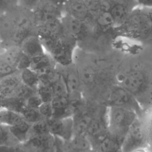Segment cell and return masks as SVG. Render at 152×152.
<instances>
[{
	"label": "cell",
	"mask_w": 152,
	"mask_h": 152,
	"mask_svg": "<svg viewBox=\"0 0 152 152\" xmlns=\"http://www.w3.org/2000/svg\"><path fill=\"white\" fill-rule=\"evenodd\" d=\"M42 102H43L42 99L36 92L32 94L31 96H30L25 100L26 106L36 109H38L39 106L41 104Z\"/></svg>",
	"instance_id": "83f0119b"
},
{
	"label": "cell",
	"mask_w": 152,
	"mask_h": 152,
	"mask_svg": "<svg viewBox=\"0 0 152 152\" xmlns=\"http://www.w3.org/2000/svg\"><path fill=\"white\" fill-rule=\"evenodd\" d=\"M18 71L0 58V79L14 74Z\"/></svg>",
	"instance_id": "4316f807"
},
{
	"label": "cell",
	"mask_w": 152,
	"mask_h": 152,
	"mask_svg": "<svg viewBox=\"0 0 152 152\" xmlns=\"http://www.w3.org/2000/svg\"><path fill=\"white\" fill-rule=\"evenodd\" d=\"M12 152H28L27 148L21 144L13 146Z\"/></svg>",
	"instance_id": "836d02e7"
},
{
	"label": "cell",
	"mask_w": 152,
	"mask_h": 152,
	"mask_svg": "<svg viewBox=\"0 0 152 152\" xmlns=\"http://www.w3.org/2000/svg\"><path fill=\"white\" fill-rule=\"evenodd\" d=\"M17 6V0H0V14L5 13Z\"/></svg>",
	"instance_id": "f1b7e54d"
},
{
	"label": "cell",
	"mask_w": 152,
	"mask_h": 152,
	"mask_svg": "<svg viewBox=\"0 0 152 152\" xmlns=\"http://www.w3.org/2000/svg\"><path fill=\"white\" fill-rule=\"evenodd\" d=\"M36 25L32 11L18 6L0 14L1 49L19 46L26 37L36 34Z\"/></svg>",
	"instance_id": "6da1fadb"
},
{
	"label": "cell",
	"mask_w": 152,
	"mask_h": 152,
	"mask_svg": "<svg viewBox=\"0 0 152 152\" xmlns=\"http://www.w3.org/2000/svg\"><path fill=\"white\" fill-rule=\"evenodd\" d=\"M30 63H31V58L28 56H27L26 55H25L24 53H23L17 65L18 71H20L22 69L30 68Z\"/></svg>",
	"instance_id": "4dcf8cb0"
},
{
	"label": "cell",
	"mask_w": 152,
	"mask_h": 152,
	"mask_svg": "<svg viewBox=\"0 0 152 152\" xmlns=\"http://www.w3.org/2000/svg\"><path fill=\"white\" fill-rule=\"evenodd\" d=\"M20 115L24 120L30 124H32L41 119H44L39 113L38 109L28 107L26 106V105L21 112Z\"/></svg>",
	"instance_id": "603a6c76"
},
{
	"label": "cell",
	"mask_w": 152,
	"mask_h": 152,
	"mask_svg": "<svg viewBox=\"0 0 152 152\" xmlns=\"http://www.w3.org/2000/svg\"><path fill=\"white\" fill-rule=\"evenodd\" d=\"M55 2H56V3L60 4V5H62L63 6V5L68 1V0H52Z\"/></svg>",
	"instance_id": "8d00e7d4"
},
{
	"label": "cell",
	"mask_w": 152,
	"mask_h": 152,
	"mask_svg": "<svg viewBox=\"0 0 152 152\" xmlns=\"http://www.w3.org/2000/svg\"><path fill=\"white\" fill-rule=\"evenodd\" d=\"M23 120L20 113L0 107V124L9 127L17 125Z\"/></svg>",
	"instance_id": "d6986e66"
},
{
	"label": "cell",
	"mask_w": 152,
	"mask_h": 152,
	"mask_svg": "<svg viewBox=\"0 0 152 152\" xmlns=\"http://www.w3.org/2000/svg\"><path fill=\"white\" fill-rule=\"evenodd\" d=\"M53 109L52 118L72 116V106L67 96H54L50 101Z\"/></svg>",
	"instance_id": "9a60e30c"
},
{
	"label": "cell",
	"mask_w": 152,
	"mask_h": 152,
	"mask_svg": "<svg viewBox=\"0 0 152 152\" xmlns=\"http://www.w3.org/2000/svg\"><path fill=\"white\" fill-rule=\"evenodd\" d=\"M40 39V38H39ZM45 52L60 66H68L73 64L74 55L77 42L63 33L57 36L40 39Z\"/></svg>",
	"instance_id": "3957f363"
},
{
	"label": "cell",
	"mask_w": 152,
	"mask_h": 152,
	"mask_svg": "<svg viewBox=\"0 0 152 152\" xmlns=\"http://www.w3.org/2000/svg\"><path fill=\"white\" fill-rule=\"evenodd\" d=\"M84 2L93 18L100 11L108 9L106 0H84Z\"/></svg>",
	"instance_id": "44dd1931"
},
{
	"label": "cell",
	"mask_w": 152,
	"mask_h": 152,
	"mask_svg": "<svg viewBox=\"0 0 152 152\" xmlns=\"http://www.w3.org/2000/svg\"><path fill=\"white\" fill-rule=\"evenodd\" d=\"M107 10L112 16L116 27L121 25L138 5L135 0H110Z\"/></svg>",
	"instance_id": "7c38bea8"
},
{
	"label": "cell",
	"mask_w": 152,
	"mask_h": 152,
	"mask_svg": "<svg viewBox=\"0 0 152 152\" xmlns=\"http://www.w3.org/2000/svg\"><path fill=\"white\" fill-rule=\"evenodd\" d=\"M64 145L67 152H88L91 148V142L85 135H74L64 142Z\"/></svg>",
	"instance_id": "e0dca14e"
},
{
	"label": "cell",
	"mask_w": 152,
	"mask_h": 152,
	"mask_svg": "<svg viewBox=\"0 0 152 152\" xmlns=\"http://www.w3.org/2000/svg\"><path fill=\"white\" fill-rule=\"evenodd\" d=\"M64 31L80 45L85 41L90 34L91 27L88 24L64 14L61 18Z\"/></svg>",
	"instance_id": "52a82bcc"
},
{
	"label": "cell",
	"mask_w": 152,
	"mask_h": 152,
	"mask_svg": "<svg viewBox=\"0 0 152 152\" xmlns=\"http://www.w3.org/2000/svg\"><path fill=\"white\" fill-rule=\"evenodd\" d=\"M49 132L54 137L64 142L69 141L74 135L72 116L62 118H51L47 120Z\"/></svg>",
	"instance_id": "8fae6325"
},
{
	"label": "cell",
	"mask_w": 152,
	"mask_h": 152,
	"mask_svg": "<svg viewBox=\"0 0 152 152\" xmlns=\"http://www.w3.org/2000/svg\"><path fill=\"white\" fill-rule=\"evenodd\" d=\"M20 143L11 134L8 126L0 124V145L14 146Z\"/></svg>",
	"instance_id": "7402d4cb"
},
{
	"label": "cell",
	"mask_w": 152,
	"mask_h": 152,
	"mask_svg": "<svg viewBox=\"0 0 152 152\" xmlns=\"http://www.w3.org/2000/svg\"><path fill=\"white\" fill-rule=\"evenodd\" d=\"M109 106L132 110L138 114L141 106L137 97L125 88L117 85L111 90L108 97Z\"/></svg>",
	"instance_id": "ba28073f"
},
{
	"label": "cell",
	"mask_w": 152,
	"mask_h": 152,
	"mask_svg": "<svg viewBox=\"0 0 152 152\" xmlns=\"http://www.w3.org/2000/svg\"><path fill=\"white\" fill-rule=\"evenodd\" d=\"M42 0H17L18 7L32 11Z\"/></svg>",
	"instance_id": "f546056e"
},
{
	"label": "cell",
	"mask_w": 152,
	"mask_h": 152,
	"mask_svg": "<svg viewBox=\"0 0 152 152\" xmlns=\"http://www.w3.org/2000/svg\"><path fill=\"white\" fill-rule=\"evenodd\" d=\"M64 14L83 21L91 26L93 17L87 9L84 0H68L63 5Z\"/></svg>",
	"instance_id": "4fadbf2b"
},
{
	"label": "cell",
	"mask_w": 152,
	"mask_h": 152,
	"mask_svg": "<svg viewBox=\"0 0 152 152\" xmlns=\"http://www.w3.org/2000/svg\"><path fill=\"white\" fill-rule=\"evenodd\" d=\"M21 83L27 86L36 90L40 82L39 74L30 68L19 71Z\"/></svg>",
	"instance_id": "ffe728a7"
},
{
	"label": "cell",
	"mask_w": 152,
	"mask_h": 152,
	"mask_svg": "<svg viewBox=\"0 0 152 152\" xmlns=\"http://www.w3.org/2000/svg\"><path fill=\"white\" fill-rule=\"evenodd\" d=\"M55 142L54 152H67L65 147L64 141L56 137H55Z\"/></svg>",
	"instance_id": "1f68e13d"
},
{
	"label": "cell",
	"mask_w": 152,
	"mask_h": 152,
	"mask_svg": "<svg viewBox=\"0 0 152 152\" xmlns=\"http://www.w3.org/2000/svg\"><path fill=\"white\" fill-rule=\"evenodd\" d=\"M30 126V124L23 120L17 125L8 127L14 138L20 144H23L28 139Z\"/></svg>",
	"instance_id": "ac0fdd59"
},
{
	"label": "cell",
	"mask_w": 152,
	"mask_h": 152,
	"mask_svg": "<svg viewBox=\"0 0 152 152\" xmlns=\"http://www.w3.org/2000/svg\"><path fill=\"white\" fill-rule=\"evenodd\" d=\"M47 133H49L47 120L41 119L31 124L28 137L30 135H41Z\"/></svg>",
	"instance_id": "cb8c5ba5"
},
{
	"label": "cell",
	"mask_w": 152,
	"mask_h": 152,
	"mask_svg": "<svg viewBox=\"0 0 152 152\" xmlns=\"http://www.w3.org/2000/svg\"><path fill=\"white\" fill-rule=\"evenodd\" d=\"M137 118L138 114L132 110L109 106L106 118L107 130L121 145L129 129Z\"/></svg>",
	"instance_id": "277c9868"
},
{
	"label": "cell",
	"mask_w": 152,
	"mask_h": 152,
	"mask_svg": "<svg viewBox=\"0 0 152 152\" xmlns=\"http://www.w3.org/2000/svg\"><path fill=\"white\" fill-rule=\"evenodd\" d=\"M13 146L0 145V152H12Z\"/></svg>",
	"instance_id": "e575fe53"
},
{
	"label": "cell",
	"mask_w": 152,
	"mask_h": 152,
	"mask_svg": "<svg viewBox=\"0 0 152 152\" xmlns=\"http://www.w3.org/2000/svg\"><path fill=\"white\" fill-rule=\"evenodd\" d=\"M1 49V42H0V50Z\"/></svg>",
	"instance_id": "74e56055"
},
{
	"label": "cell",
	"mask_w": 152,
	"mask_h": 152,
	"mask_svg": "<svg viewBox=\"0 0 152 152\" xmlns=\"http://www.w3.org/2000/svg\"><path fill=\"white\" fill-rule=\"evenodd\" d=\"M32 13L36 24L59 20L64 14L63 6L52 0H42Z\"/></svg>",
	"instance_id": "9c48e42d"
},
{
	"label": "cell",
	"mask_w": 152,
	"mask_h": 152,
	"mask_svg": "<svg viewBox=\"0 0 152 152\" xmlns=\"http://www.w3.org/2000/svg\"><path fill=\"white\" fill-rule=\"evenodd\" d=\"M145 133L144 127L137 118L125 136L120 148L121 152H130L140 147H144Z\"/></svg>",
	"instance_id": "30bf717a"
},
{
	"label": "cell",
	"mask_w": 152,
	"mask_h": 152,
	"mask_svg": "<svg viewBox=\"0 0 152 152\" xmlns=\"http://www.w3.org/2000/svg\"><path fill=\"white\" fill-rule=\"evenodd\" d=\"M36 92V90H34L21 83L11 97L26 100L28 97H29Z\"/></svg>",
	"instance_id": "d4e9b609"
},
{
	"label": "cell",
	"mask_w": 152,
	"mask_h": 152,
	"mask_svg": "<svg viewBox=\"0 0 152 152\" xmlns=\"http://www.w3.org/2000/svg\"><path fill=\"white\" fill-rule=\"evenodd\" d=\"M151 8L138 6L121 25L115 28L113 37H122L147 43L151 40Z\"/></svg>",
	"instance_id": "7a4b0ae2"
},
{
	"label": "cell",
	"mask_w": 152,
	"mask_h": 152,
	"mask_svg": "<svg viewBox=\"0 0 152 152\" xmlns=\"http://www.w3.org/2000/svg\"><path fill=\"white\" fill-rule=\"evenodd\" d=\"M130 152H148V151L145 147H140L135 150H133Z\"/></svg>",
	"instance_id": "d590c367"
},
{
	"label": "cell",
	"mask_w": 152,
	"mask_h": 152,
	"mask_svg": "<svg viewBox=\"0 0 152 152\" xmlns=\"http://www.w3.org/2000/svg\"><path fill=\"white\" fill-rule=\"evenodd\" d=\"M41 116L46 120L52 118L53 109L50 102H43L38 108Z\"/></svg>",
	"instance_id": "484cf974"
},
{
	"label": "cell",
	"mask_w": 152,
	"mask_h": 152,
	"mask_svg": "<svg viewBox=\"0 0 152 152\" xmlns=\"http://www.w3.org/2000/svg\"><path fill=\"white\" fill-rule=\"evenodd\" d=\"M118 86L125 88L135 97L147 88L148 81L146 74L140 69H132L119 75Z\"/></svg>",
	"instance_id": "5b68a950"
},
{
	"label": "cell",
	"mask_w": 152,
	"mask_h": 152,
	"mask_svg": "<svg viewBox=\"0 0 152 152\" xmlns=\"http://www.w3.org/2000/svg\"><path fill=\"white\" fill-rule=\"evenodd\" d=\"M21 50L30 58L42 55L46 53L42 43L36 34H33L24 39L19 45Z\"/></svg>",
	"instance_id": "5bb4252c"
},
{
	"label": "cell",
	"mask_w": 152,
	"mask_h": 152,
	"mask_svg": "<svg viewBox=\"0 0 152 152\" xmlns=\"http://www.w3.org/2000/svg\"><path fill=\"white\" fill-rule=\"evenodd\" d=\"M72 64L64 66L66 69L59 72L64 83L67 97L73 106L77 104L81 99V83L79 74L72 67Z\"/></svg>",
	"instance_id": "8992f818"
},
{
	"label": "cell",
	"mask_w": 152,
	"mask_h": 152,
	"mask_svg": "<svg viewBox=\"0 0 152 152\" xmlns=\"http://www.w3.org/2000/svg\"><path fill=\"white\" fill-rule=\"evenodd\" d=\"M138 7L151 8L152 0H135Z\"/></svg>",
	"instance_id": "d6a6232c"
},
{
	"label": "cell",
	"mask_w": 152,
	"mask_h": 152,
	"mask_svg": "<svg viewBox=\"0 0 152 152\" xmlns=\"http://www.w3.org/2000/svg\"><path fill=\"white\" fill-rule=\"evenodd\" d=\"M21 83L19 71L0 79V98L11 97Z\"/></svg>",
	"instance_id": "2e32d148"
}]
</instances>
